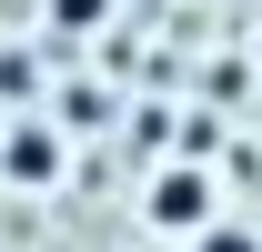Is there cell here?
Returning <instances> with one entry per match:
<instances>
[{"label": "cell", "mask_w": 262, "mask_h": 252, "mask_svg": "<svg viewBox=\"0 0 262 252\" xmlns=\"http://www.w3.org/2000/svg\"><path fill=\"white\" fill-rule=\"evenodd\" d=\"M40 20H51V31H111V0H40Z\"/></svg>", "instance_id": "cell-3"}, {"label": "cell", "mask_w": 262, "mask_h": 252, "mask_svg": "<svg viewBox=\"0 0 262 252\" xmlns=\"http://www.w3.org/2000/svg\"><path fill=\"white\" fill-rule=\"evenodd\" d=\"M61 172H71V141H61L51 111H20V121L0 131V182H10V192H51Z\"/></svg>", "instance_id": "cell-2"}, {"label": "cell", "mask_w": 262, "mask_h": 252, "mask_svg": "<svg viewBox=\"0 0 262 252\" xmlns=\"http://www.w3.org/2000/svg\"><path fill=\"white\" fill-rule=\"evenodd\" d=\"M141 222H151L162 242H192L202 222H222V182H212L202 161H162L151 192H141Z\"/></svg>", "instance_id": "cell-1"}, {"label": "cell", "mask_w": 262, "mask_h": 252, "mask_svg": "<svg viewBox=\"0 0 262 252\" xmlns=\"http://www.w3.org/2000/svg\"><path fill=\"white\" fill-rule=\"evenodd\" d=\"M182 252H262V232H252V222H202Z\"/></svg>", "instance_id": "cell-4"}]
</instances>
